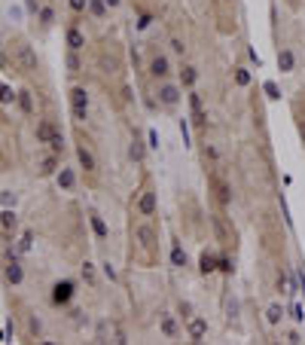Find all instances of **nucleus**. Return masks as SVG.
I'll return each instance as SVG.
<instances>
[{"instance_id": "12", "label": "nucleus", "mask_w": 305, "mask_h": 345, "mask_svg": "<svg viewBox=\"0 0 305 345\" xmlns=\"http://www.w3.org/2000/svg\"><path fill=\"white\" fill-rule=\"evenodd\" d=\"M21 278H25V272H21L18 260L13 257V260L6 263V281H9V284H21Z\"/></svg>"}, {"instance_id": "26", "label": "nucleus", "mask_w": 305, "mask_h": 345, "mask_svg": "<svg viewBox=\"0 0 305 345\" xmlns=\"http://www.w3.org/2000/svg\"><path fill=\"white\" fill-rule=\"evenodd\" d=\"M128 156H131V162H144V144L134 137L131 141V147H128Z\"/></svg>"}, {"instance_id": "8", "label": "nucleus", "mask_w": 305, "mask_h": 345, "mask_svg": "<svg viewBox=\"0 0 305 345\" xmlns=\"http://www.w3.org/2000/svg\"><path fill=\"white\" fill-rule=\"evenodd\" d=\"M156 205H159V202H156V192L146 190V192L141 195V202H138V214H141V217H153V214H156Z\"/></svg>"}, {"instance_id": "2", "label": "nucleus", "mask_w": 305, "mask_h": 345, "mask_svg": "<svg viewBox=\"0 0 305 345\" xmlns=\"http://www.w3.org/2000/svg\"><path fill=\"white\" fill-rule=\"evenodd\" d=\"M73 293H76V287H73V281H58L52 287V303L55 306H67L73 300Z\"/></svg>"}, {"instance_id": "21", "label": "nucleus", "mask_w": 305, "mask_h": 345, "mask_svg": "<svg viewBox=\"0 0 305 345\" xmlns=\"http://www.w3.org/2000/svg\"><path fill=\"white\" fill-rule=\"evenodd\" d=\"M55 168H58V156H49V159H43V165H40V174L43 177H49V174H55Z\"/></svg>"}, {"instance_id": "37", "label": "nucleus", "mask_w": 305, "mask_h": 345, "mask_svg": "<svg viewBox=\"0 0 305 345\" xmlns=\"http://www.w3.org/2000/svg\"><path fill=\"white\" fill-rule=\"evenodd\" d=\"M67 67H71V74H76V71H80V58H76V52H71V55H67Z\"/></svg>"}, {"instance_id": "7", "label": "nucleus", "mask_w": 305, "mask_h": 345, "mask_svg": "<svg viewBox=\"0 0 305 345\" xmlns=\"http://www.w3.org/2000/svg\"><path fill=\"white\" fill-rule=\"evenodd\" d=\"M16 52H18V61H21V71H34V67H37V55H34V49H31V46H25V43H18V46H16Z\"/></svg>"}, {"instance_id": "28", "label": "nucleus", "mask_w": 305, "mask_h": 345, "mask_svg": "<svg viewBox=\"0 0 305 345\" xmlns=\"http://www.w3.org/2000/svg\"><path fill=\"white\" fill-rule=\"evenodd\" d=\"M281 318H284V308H281V306H269V312H266L269 324H281Z\"/></svg>"}, {"instance_id": "33", "label": "nucleus", "mask_w": 305, "mask_h": 345, "mask_svg": "<svg viewBox=\"0 0 305 345\" xmlns=\"http://www.w3.org/2000/svg\"><path fill=\"white\" fill-rule=\"evenodd\" d=\"M146 147H150V150H159V134H156L153 129L146 132Z\"/></svg>"}, {"instance_id": "4", "label": "nucleus", "mask_w": 305, "mask_h": 345, "mask_svg": "<svg viewBox=\"0 0 305 345\" xmlns=\"http://www.w3.org/2000/svg\"><path fill=\"white\" fill-rule=\"evenodd\" d=\"M186 336H189V342H201L208 336V321L201 315H193L189 318V327H186Z\"/></svg>"}, {"instance_id": "15", "label": "nucleus", "mask_w": 305, "mask_h": 345, "mask_svg": "<svg viewBox=\"0 0 305 345\" xmlns=\"http://www.w3.org/2000/svg\"><path fill=\"white\" fill-rule=\"evenodd\" d=\"M89 220H92V229H95L98 238H107L110 235V229H107V223H104V217H101V214H92Z\"/></svg>"}, {"instance_id": "5", "label": "nucleus", "mask_w": 305, "mask_h": 345, "mask_svg": "<svg viewBox=\"0 0 305 345\" xmlns=\"http://www.w3.org/2000/svg\"><path fill=\"white\" fill-rule=\"evenodd\" d=\"M189 107H193V122H196V125H205V122H208L205 104H201V95H198L196 89H189Z\"/></svg>"}, {"instance_id": "38", "label": "nucleus", "mask_w": 305, "mask_h": 345, "mask_svg": "<svg viewBox=\"0 0 305 345\" xmlns=\"http://www.w3.org/2000/svg\"><path fill=\"white\" fill-rule=\"evenodd\" d=\"M73 119H76V122L89 119V107H73Z\"/></svg>"}, {"instance_id": "20", "label": "nucleus", "mask_w": 305, "mask_h": 345, "mask_svg": "<svg viewBox=\"0 0 305 345\" xmlns=\"http://www.w3.org/2000/svg\"><path fill=\"white\" fill-rule=\"evenodd\" d=\"M171 263H174L177 269H183L186 263H189V260H186V250L180 248V245H174V248H171Z\"/></svg>"}, {"instance_id": "42", "label": "nucleus", "mask_w": 305, "mask_h": 345, "mask_svg": "<svg viewBox=\"0 0 305 345\" xmlns=\"http://www.w3.org/2000/svg\"><path fill=\"white\" fill-rule=\"evenodd\" d=\"M278 290H281V293H287V278H284V275L278 278Z\"/></svg>"}, {"instance_id": "9", "label": "nucleus", "mask_w": 305, "mask_h": 345, "mask_svg": "<svg viewBox=\"0 0 305 345\" xmlns=\"http://www.w3.org/2000/svg\"><path fill=\"white\" fill-rule=\"evenodd\" d=\"M159 330H162V336H165V339H177V336H180L177 321H174V315H168V312L159 318Z\"/></svg>"}, {"instance_id": "22", "label": "nucleus", "mask_w": 305, "mask_h": 345, "mask_svg": "<svg viewBox=\"0 0 305 345\" xmlns=\"http://www.w3.org/2000/svg\"><path fill=\"white\" fill-rule=\"evenodd\" d=\"M0 226H3L6 232H16V226H18L16 214H13V211H3V214H0Z\"/></svg>"}, {"instance_id": "27", "label": "nucleus", "mask_w": 305, "mask_h": 345, "mask_svg": "<svg viewBox=\"0 0 305 345\" xmlns=\"http://www.w3.org/2000/svg\"><path fill=\"white\" fill-rule=\"evenodd\" d=\"M138 238H141V245H144V248H150V245H153V238H156V232H153L150 226H138Z\"/></svg>"}, {"instance_id": "31", "label": "nucleus", "mask_w": 305, "mask_h": 345, "mask_svg": "<svg viewBox=\"0 0 305 345\" xmlns=\"http://www.w3.org/2000/svg\"><path fill=\"white\" fill-rule=\"evenodd\" d=\"M40 19H43V25H52V21H55V9L52 6H43L40 9Z\"/></svg>"}, {"instance_id": "24", "label": "nucleus", "mask_w": 305, "mask_h": 345, "mask_svg": "<svg viewBox=\"0 0 305 345\" xmlns=\"http://www.w3.org/2000/svg\"><path fill=\"white\" fill-rule=\"evenodd\" d=\"M16 98H18V92H13V86L0 83V104H13Z\"/></svg>"}, {"instance_id": "14", "label": "nucleus", "mask_w": 305, "mask_h": 345, "mask_svg": "<svg viewBox=\"0 0 305 345\" xmlns=\"http://www.w3.org/2000/svg\"><path fill=\"white\" fill-rule=\"evenodd\" d=\"M198 272H201V275H211V272H217V257L205 250V254L198 257Z\"/></svg>"}, {"instance_id": "44", "label": "nucleus", "mask_w": 305, "mask_h": 345, "mask_svg": "<svg viewBox=\"0 0 305 345\" xmlns=\"http://www.w3.org/2000/svg\"><path fill=\"white\" fill-rule=\"evenodd\" d=\"M299 134H302V137H305V125H299Z\"/></svg>"}, {"instance_id": "36", "label": "nucleus", "mask_w": 305, "mask_h": 345, "mask_svg": "<svg viewBox=\"0 0 305 345\" xmlns=\"http://www.w3.org/2000/svg\"><path fill=\"white\" fill-rule=\"evenodd\" d=\"M67 3H71V9H73V13H86L89 0H67Z\"/></svg>"}, {"instance_id": "41", "label": "nucleus", "mask_w": 305, "mask_h": 345, "mask_svg": "<svg viewBox=\"0 0 305 345\" xmlns=\"http://www.w3.org/2000/svg\"><path fill=\"white\" fill-rule=\"evenodd\" d=\"M293 321H305V315H302V306H293Z\"/></svg>"}, {"instance_id": "18", "label": "nucleus", "mask_w": 305, "mask_h": 345, "mask_svg": "<svg viewBox=\"0 0 305 345\" xmlns=\"http://www.w3.org/2000/svg\"><path fill=\"white\" fill-rule=\"evenodd\" d=\"M49 147H52V153L55 156H61L64 153V134L58 129H52V137H49Z\"/></svg>"}, {"instance_id": "3", "label": "nucleus", "mask_w": 305, "mask_h": 345, "mask_svg": "<svg viewBox=\"0 0 305 345\" xmlns=\"http://www.w3.org/2000/svg\"><path fill=\"white\" fill-rule=\"evenodd\" d=\"M146 71H150L153 79H159V83H162V79H168V74H171V61H168L165 55H153V58H150V67H146Z\"/></svg>"}, {"instance_id": "23", "label": "nucleus", "mask_w": 305, "mask_h": 345, "mask_svg": "<svg viewBox=\"0 0 305 345\" xmlns=\"http://www.w3.org/2000/svg\"><path fill=\"white\" fill-rule=\"evenodd\" d=\"M89 9H92V16L95 19H107V3H104V0H89Z\"/></svg>"}, {"instance_id": "19", "label": "nucleus", "mask_w": 305, "mask_h": 345, "mask_svg": "<svg viewBox=\"0 0 305 345\" xmlns=\"http://www.w3.org/2000/svg\"><path fill=\"white\" fill-rule=\"evenodd\" d=\"M52 129H55V125L43 119V122L37 125V141H40V144H49V137H52Z\"/></svg>"}, {"instance_id": "32", "label": "nucleus", "mask_w": 305, "mask_h": 345, "mask_svg": "<svg viewBox=\"0 0 305 345\" xmlns=\"http://www.w3.org/2000/svg\"><path fill=\"white\" fill-rule=\"evenodd\" d=\"M217 192H220V202H223V205H229V202H232L229 187H226V183H217Z\"/></svg>"}, {"instance_id": "1", "label": "nucleus", "mask_w": 305, "mask_h": 345, "mask_svg": "<svg viewBox=\"0 0 305 345\" xmlns=\"http://www.w3.org/2000/svg\"><path fill=\"white\" fill-rule=\"evenodd\" d=\"M180 95H183V86H180V83H168V79H162L159 89H156V98H159V104H165V107H177Z\"/></svg>"}, {"instance_id": "11", "label": "nucleus", "mask_w": 305, "mask_h": 345, "mask_svg": "<svg viewBox=\"0 0 305 345\" xmlns=\"http://www.w3.org/2000/svg\"><path fill=\"white\" fill-rule=\"evenodd\" d=\"M196 83H198V71H196V67H189V64H183V67H180V86L193 89Z\"/></svg>"}, {"instance_id": "35", "label": "nucleus", "mask_w": 305, "mask_h": 345, "mask_svg": "<svg viewBox=\"0 0 305 345\" xmlns=\"http://www.w3.org/2000/svg\"><path fill=\"white\" fill-rule=\"evenodd\" d=\"M83 278L89 284H95V269H92V263H83Z\"/></svg>"}, {"instance_id": "29", "label": "nucleus", "mask_w": 305, "mask_h": 345, "mask_svg": "<svg viewBox=\"0 0 305 345\" xmlns=\"http://www.w3.org/2000/svg\"><path fill=\"white\" fill-rule=\"evenodd\" d=\"M18 107L25 110V113H34V101H31V92H18Z\"/></svg>"}, {"instance_id": "6", "label": "nucleus", "mask_w": 305, "mask_h": 345, "mask_svg": "<svg viewBox=\"0 0 305 345\" xmlns=\"http://www.w3.org/2000/svg\"><path fill=\"white\" fill-rule=\"evenodd\" d=\"M64 40H67V49H71V52H80V49H86V34H83L80 28H67Z\"/></svg>"}, {"instance_id": "17", "label": "nucleus", "mask_w": 305, "mask_h": 345, "mask_svg": "<svg viewBox=\"0 0 305 345\" xmlns=\"http://www.w3.org/2000/svg\"><path fill=\"white\" fill-rule=\"evenodd\" d=\"M73 183H76V174H73L71 168H61L58 171V187L61 190H73Z\"/></svg>"}, {"instance_id": "30", "label": "nucleus", "mask_w": 305, "mask_h": 345, "mask_svg": "<svg viewBox=\"0 0 305 345\" xmlns=\"http://www.w3.org/2000/svg\"><path fill=\"white\" fill-rule=\"evenodd\" d=\"M232 269H235V266H232V260H229V257H220V260H217V272L232 275Z\"/></svg>"}, {"instance_id": "39", "label": "nucleus", "mask_w": 305, "mask_h": 345, "mask_svg": "<svg viewBox=\"0 0 305 345\" xmlns=\"http://www.w3.org/2000/svg\"><path fill=\"white\" fill-rule=\"evenodd\" d=\"M266 92H269V98H272V101H278V98H281V92H278V86H275V83H266Z\"/></svg>"}, {"instance_id": "34", "label": "nucleus", "mask_w": 305, "mask_h": 345, "mask_svg": "<svg viewBox=\"0 0 305 345\" xmlns=\"http://www.w3.org/2000/svg\"><path fill=\"white\" fill-rule=\"evenodd\" d=\"M171 52H174V55H183V52H186V43L180 40V37H174V40H171Z\"/></svg>"}, {"instance_id": "13", "label": "nucleus", "mask_w": 305, "mask_h": 345, "mask_svg": "<svg viewBox=\"0 0 305 345\" xmlns=\"http://www.w3.org/2000/svg\"><path fill=\"white\" fill-rule=\"evenodd\" d=\"M71 107H89V92L83 86H73L71 89Z\"/></svg>"}, {"instance_id": "43", "label": "nucleus", "mask_w": 305, "mask_h": 345, "mask_svg": "<svg viewBox=\"0 0 305 345\" xmlns=\"http://www.w3.org/2000/svg\"><path fill=\"white\" fill-rule=\"evenodd\" d=\"M104 3H107V6H110V9H116V6H119V3H122V0H104Z\"/></svg>"}, {"instance_id": "40", "label": "nucleus", "mask_w": 305, "mask_h": 345, "mask_svg": "<svg viewBox=\"0 0 305 345\" xmlns=\"http://www.w3.org/2000/svg\"><path fill=\"white\" fill-rule=\"evenodd\" d=\"M104 275H107V278L113 281V278H116V269H113V266H110V263H104Z\"/></svg>"}, {"instance_id": "25", "label": "nucleus", "mask_w": 305, "mask_h": 345, "mask_svg": "<svg viewBox=\"0 0 305 345\" xmlns=\"http://www.w3.org/2000/svg\"><path fill=\"white\" fill-rule=\"evenodd\" d=\"M232 77H235V86H241V89L251 86V71H247V67H235Z\"/></svg>"}, {"instance_id": "16", "label": "nucleus", "mask_w": 305, "mask_h": 345, "mask_svg": "<svg viewBox=\"0 0 305 345\" xmlns=\"http://www.w3.org/2000/svg\"><path fill=\"white\" fill-rule=\"evenodd\" d=\"M76 159H80V165L86 168V171H95V156L86 150V147H76Z\"/></svg>"}, {"instance_id": "10", "label": "nucleus", "mask_w": 305, "mask_h": 345, "mask_svg": "<svg viewBox=\"0 0 305 345\" xmlns=\"http://www.w3.org/2000/svg\"><path fill=\"white\" fill-rule=\"evenodd\" d=\"M293 64H296V55H293V49H281L278 52V67H281V74H290L293 71Z\"/></svg>"}]
</instances>
